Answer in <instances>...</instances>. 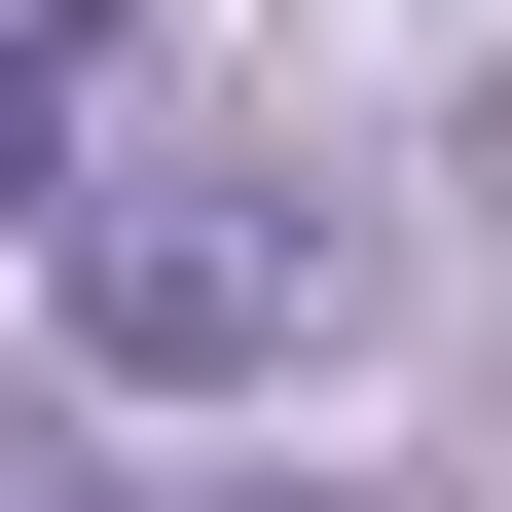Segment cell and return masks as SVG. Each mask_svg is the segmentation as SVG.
Masks as SVG:
<instances>
[{"mask_svg": "<svg viewBox=\"0 0 512 512\" xmlns=\"http://www.w3.org/2000/svg\"><path fill=\"white\" fill-rule=\"evenodd\" d=\"M74 330L147 403H220V366H330L366 330V256H330V183H74Z\"/></svg>", "mask_w": 512, "mask_h": 512, "instance_id": "1", "label": "cell"}, {"mask_svg": "<svg viewBox=\"0 0 512 512\" xmlns=\"http://www.w3.org/2000/svg\"><path fill=\"white\" fill-rule=\"evenodd\" d=\"M74 74H110V0H0V220L74 183Z\"/></svg>", "mask_w": 512, "mask_h": 512, "instance_id": "2", "label": "cell"}]
</instances>
